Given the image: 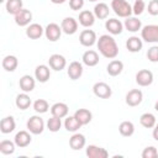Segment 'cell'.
<instances>
[{"label":"cell","mask_w":158,"mask_h":158,"mask_svg":"<svg viewBox=\"0 0 158 158\" xmlns=\"http://www.w3.org/2000/svg\"><path fill=\"white\" fill-rule=\"evenodd\" d=\"M60 27H62V31H63L64 33H67V35H73V33H75L77 30H78V22H77V20L73 19V17H65V19L62 21Z\"/></svg>","instance_id":"8fae6325"},{"label":"cell","mask_w":158,"mask_h":158,"mask_svg":"<svg viewBox=\"0 0 158 158\" xmlns=\"http://www.w3.org/2000/svg\"><path fill=\"white\" fill-rule=\"evenodd\" d=\"M69 146L74 151L81 149L85 146V137H84V135H81V133H74L70 137V139H69Z\"/></svg>","instance_id":"cb8c5ba5"},{"label":"cell","mask_w":158,"mask_h":158,"mask_svg":"<svg viewBox=\"0 0 158 158\" xmlns=\"http://www.w3.org/2000/svg\"><path fill=\"white\" fill-rule=\"evenodd\" d=\"M31 139H32V138H31V135H30L28 132H26V131H20V132L16 133L14 142L16 143L17 147L23 148V147H27V146L31 143Z\"/></svg>","instance_id":"44dd1931"},{"label":"cell","mask_w":158,"mask_h":158,"mask_svg":"<svg viewBox=\"0 0 158 158\" xmlns=\"http://www.w3.org/2000/svg\"><path fill=\"white\" fill-rule=\"evenodd\" d=\"M109 12H110L109 6H107L105 2H99V4H96L95 7H94V15H95V17H98V19H100V20L106 19V17L109 16Z\"/></svg>","instance_id":"4316f807"},{"label":"cell","mask_w":158,"mask_h":158,"mask_svg":"<svg viewBox=\"0 0 158 158\" xmlns=\"http://www.w3.org/2000/svg\"><path fill=\"white\" fill-rule=\"evenodd\" d=\"M126 47L130 52H139L141 48H142V41H141V38H138L136 36H132L127 40Z\"/></svg>","instance_id":"1f68e13d"},{"label":"cell","mask_w":158,"mask_h":158,"mask_svg":"<svg viewBox=\"0 0 158 158\" xmlns=\"http://www.w3.org/2000/svg\"><path fill=\"white\" fill-rule=\"evenodd\" d=\"M86 156L89 158H106L109 156L107 151L105 148L94 146V144H89L86 147Z\"/></svg>","instance_id":"7c38bea8"},{"label":"cell","mask_w":158,"mask_h":158,"mask_svg":"<svg viewBox=\"0 0 158 158\" xmlns=\"http://www.w3.org/2000/svg\"><path fill=\"white\" fill-rule=\"evenodd\" d=\"M141 26H142L141 21L136 17H126L125 20V27L130 32H137L138 30H141Z\"/></svg>","instance_id":"4dcf8cb0"},{"label":"cell","mask_w":158,"mask_h":158,"mask_svg":"<svg viewBox=\"0 0 158 158\" xmlns=\"http://www.w3.org/2000/svg\"><path fill=\"white\" fill-rule=\"evenodd\" d=\"M33 109H35V111L38 112V114H44V112L48 111L49 106H48V102H47L46 100L38 99V100H36V101L33 102Z\"/></svg>","instance_id":"74e56055"},{"label":"cell","mask_w":158,"mask_h":158,"mask_svg":"<svg viewBox=\"0 0 158 158\" xmlns=\"http://www.w3.org/2000/svg\"><path fill=\"white\" fill-rule=\"evenodd\" d=\"M147 58H148V60L152 62V63L158 62V46H153V47H151V48L148 49V52H147Z\"/></svg>","instance_id":"ab89813d"},{"label":"cell","mask_w":158,"mask_h":158,"mask_svg":"<svg viewBox=\"0 0 158 158\" xmlns=\"http://www.w3.org/2000/svg\"><path fill=\"white\" fill-rule=\"evenodd\" d=\"M32 20V14L27 9H22L19 14L15 15V22L19 26H27Z\"/></svg>","instance_id":"5bb4252c"},{"label":"cell","mask_w":158,"mask_h":158,"mask_svg":"<svg viewBox=\"0 0 158 158\" xmlns=\"http://www.w3.org/2000/svg\"><path fill=\"white\" fill-rule=\"evenodd\" d=\"M141 37L148 43H158V25H147L141 30Z\"/></svg>","instance_id":"3957f363"},{"label":"cell","mask_w":158,"mask_h":158,"mask_svg":"<svg viewBox=\"0 0 158 158\" xmlns=\"http://www.w3.org/2000/svg\"><path fill=\"white\" fill-rule=\"evenodd\" d=\"M83 63L88 67H95L98 63H99V54L93 51V49H89L86 52H84L83 54Z\"/></svg>","instance_id":"ffe728a7"},{"label":"cell","mask_w":158,"mask_h":158,"mask_svg":"<svg viewBox=\"0 0 158 158\" xmlns=\"http://www.w3.org/2000/svg\"><path fill=\"white\" fill-rule=\"evenodd\" d=\"M148 12L152 16L158 15V0H151L148 4Z\"/></svg>","instance_id":"b9f144b4"},{"label":"cell","mask_w":158,"mask_h":158,"mask_svg":"<svg viewBox=\"0 0 158 158\" xmlns=\"http://www.w3.org/2000/svg\"><path fill=\"white\" fill-rule=\"evenodd\" d=\"M154 109H156V111H158V100H157L156 104H154Z\"/></svg>","instance_id":"f6af8a7d"},{"label":"cell","mask_w":158,"mask_h":158,"mask_svg":"<svg viewBox=\"0 0 158 158\" xmlns=\"http://www.w3.org/2000/svg\"><path fill=\"white\" fill-rule=\"evenodd\" d=\"M16 106L20 109V110H26L27 107H30L31 105V99L30 96L26 94V93H22V94H19L16 96V101H15Z\"/></svg>","instance_id":"d6a6232c"},{"label":"cell","mask_w":158,"mask_h":158,"mask_svg":"<svg viewBox=\"0 0 158 158\" xmlns=\"http://www.w3.org/2000/svg\"><path fill=\"white\" fill-rule=\"evenodd\" d=\"M17 64H19V60L15 56H6L2 59V68L6 72H14L17 68Z\"/></svg>","instance_id":"83f0119b"},{"label":"cell","mask_w":158,"mask_h":158,"mask_svg":"<svg viewBox=\"0 0 158 158\" xmlns=\"http://www.w3.org/2000/svg\"><path fill=\"white\" fill-rule=\"evenodd\" d=\"M111 9L120 17H130L132 14V6L126 0H112Z\"/></svg>","instance_id":"7a4b0ae2"},{"label":"cell","mask_w":158,"mask_h":158,"mask_svg":"<svg viewBox=\"0 0 158 158\" xmlns=\"http://www.w3.org/2000/svg\"><path fill=\"white\" fill-rule=\"evenodd\" d=\"M105 27L106 30L111 33V35H120L122 32V28H123V25L120 20H116V19H110L105 22Z\"/></svg>","instance_id":"9a60e30c"},{"label":"cell","mask_w":158,"mask_h":158,"mask_svg":"<svg viewBox=\"0 0 158 158\" xmlns=\"http://www.w3.org/2000/svg\"><path fill=\"white\" fill-rule=\"evenodd\" d=\"M136 83L139 86H148L153 83V73L148 69H141L136 74Z\"/></svg>","instance_id":"8992f818"},{"label":"cell","mask_w":158,"mask_h":158,"mask_svg":"<svg viewBox=\"0 0 158 158\" xmlns=\"http://www.w3.org/2000/svg\"><path fill=\"white\" fill-rule=\"evenodd\" d=\"M44 35L47 37V40L52 41V42H56L59 40L60 35H62V27H59L57 23H48L46 30H44Z\"/></svg>","instance_id":"52a82bcc"},{"label":"cell","mask_w":158,"mask_h":158,"mask_svg":"<svg viewBox=\"0 0 158 158\" xmlns=\"http://www.w3.org/2000/svg\"><path fill=\"white\" fill-rule=\"evenodd\" d=\"M74 116L81 123V126L83 125H88L91 121V117H93L91 112L89 110H86V109H79V110H77L74 112Z\"/></svg>","instance_id":"484cf974"},{"label":"cell","mask_w":158,"mask_h":158,"mask_svg":"<svg viewBox=\"0 0 158 158\" xmlns=\"http://www.w3.org/2000/svg\"><path fill=\"white\" fill-rule=\"evenodd\" d=\"M67 73H68V77H69L72 80L79 79V78L81 77V74H83V65H81V63H79V62H77V60L72 62V63L69 64V67H68Z\"/></svg>","instance_id":"4fadbf2b"},{"label":"cell","mask_w":158,"mask_h":158,"mask_svg":"<svg viewBox=\"0 0 158 158\" xmlns=\"http://www.w3.org/2000/svg\"><path fill=\"white\" fill-rule=\"evenodd\" d=\"M48 64L49 67L53 69V70H57V72H60L62 69L65 68V64H67V60L63 56L60 54H52L48 59Z\"/></svg>","instance_id":"9c48e42d"},{"label":"cell","mask_w":158,"mask_h":158,"mask_svg":"<svg viewBox=\"0 0 158 158\" xmlns=\"http://www.w3.org/2000/svg\"><path fill=\"white\" fill-rule=\"evenodd\" d=\"M64 127L67 131L69 132H77L80 127H81V123L75 118V116H68L64 121Z\"/></svg>","instance_id":"f1b7e54d"},{"label":"cell","mask_w":158,"mask_h":158,"mask_svg":"<svg viewBox=\"0 0 158 158\" xmlns=\"http://www.w3.org/2000/svg\"><path fill=\"white\" fill-rule=\"evenodd\" d=\"M93 91L94 94L98 96V98H101V99H109L112 94V90H111V86L104 81H98L94 84L93 86Z\"/></svg>","instance_id":"5b68a950"},{"label":"cell","mask_w":158,"mask_h":158,"mask_svg":"<svg viewBox=\"0 0 158 158\" xmlns=\"http://www.w3.org/2000/svg\"><path fill=\"white\" fill-rule=\"evenodd\" d=\"M122 69H123V63H122L121 60H117V59L111 60V62L107 64V67H106V72H107L109 75H111V77H116V75L121 74Z\"/></svg>","instance_id":"603a6c76"},{"label":"cell","mask_w":158,"mask_h":158,"mask_svg":"<svg viewBox=\"0 0 158 158\" xmlns=\"http://www.w3.org/2000/svg\"><path fill=\"white\" fill-rule=\"evenodd\" d=\"M26 126H27V130L32 135H40L44 130V122H43V120L40 116H32V117H30L28 121H27V123H26Z\"/></svg>","instance_id":"277c9868"},{"label":"cell","mask_w":158,"mask_h":158,"mask_svg":"<svg viewBox=\"0 0 158 158\" xmlns=\"http://www.w3.org/2000/svg\"><path fill=\"white\" fill-rule=\"evenodd\" d=\"M15 126H16V123H15L14 117L12 116H7V117H4L1 120V122H0V131L6 135V133L12 132L15 130Z\"/></svg>","instance_id":"d4e9b609"},{"label":"cell","mask_w":158,"mask_h":158,"mask_svg":"<svg viewBox=\"0 0 158 158\" xmlns=\"http://www.w3.org/2000/svg\"><path fill=\"white\" fill-rule=\"evenodd\" d=\"M144 6H146V4H144L143 0H136L133 6H132V12L135 15H141L144 10Z\"/></svg>","instance_id":"60d3db41"},{"label":"cell","mask_w":158,"mask_h":158,"mask_svg":"<svg viewBox=\"0 0 158 158\" xmlns=\"http://www.w3.org/2000/svg\"><path fill=\"white\" fill-rule=\"evenodd\" d=\"M43 27L40 23H31L26 28V36L30 37L31 40H37L43 35Z\"/></svg>","instance_id":"7402d4cb"},{"label":"cell","mask_w":158,"mask_h":158,"mask_svg":"<svg viewBox=\"0 0 158 158\" xmlns=\"http://www.w3.org/2000/svg\"><path fill=\"white\" fill-rule=\"evenodd\" d=\"M19 85H20V89L23 93H30L35 89L36 81L31 75H23V77H21L20 81H19Z\"/></svg>","instance_id":"e0dca14e"},{"label":"cell","mask_w":158,"mask_h":158,"mask_svg":"<svg viewBox=\"0 0 158 158\" xmlns=\"http://www.w3.org/2000/svg\"><path fill=\"white\" fill-rule=\"evenodd\" d=\"M68 111H69L68 105L64 104V102H56V104L52 105V107H51V114H52V116H56V117H59V118L65 117V116L68 115Z\"/></svg>","instance_id":"ac0fdd59"},{"label":"cell","mask_w":158,"mask_h":158,"mask_svg":"<svg viewBox=\"0 0 158 158\" xmlns=\"http://www.w3.org/2000/svg\"><path fill=\"white\" fill-rule=\"evenodd\" d=\"M22 10V0H7L6 11L10 15H16Z\"/></svg>","instance_id":"f546056e"},{"label":"cell","mask_w":158,"mask_h":158,"mask_svg":"<svg viewBox=\"0 0 158 158\" xmlns=\"http://www.w3.org/2000/svg\"><path fill=\"white\" fill-rule=\"evenodd\" d=\"M15 142H11L9 139H4L0 142V152L2 154H12L15 152Z\"/></svg>","instance_id":"d590c367"},{"label":"cell","mask_w":158,"mask_h":158,"mask_svg":"<svg viewBox=\"0 0 158 158\" xmlns=\"http://www.w3.org/2000/svg\"><path fill=\"white\" fill-rule=\"evenodd\" d=\"M139 122L146 128H152L156 126V116L151 112H146L139 117Z\"/></svg>","instance_id":"836d02e7"},{"label":"cell","mask_w":158,"mask_h":158,"mask_svg":"<svg viewBox=\"0 0 158 158\" xmlns=\"http://www.w3.org/2000/svg\"><path fill=\"white\" fill-rule=\"evenodd\" d=\"M0 1H1V2H4V1H5V0H0Z\"/></svg>","instance_id":"bcb514c9"},{"label":"cell","mask_w":158,"mask_h":158,"mask_svg":"<svg viewBox=\"0 0 158 158\" xmlns=\"http://www.w3.org/2000/svg\"><path fill=\"white\" fill-rule=\"evenodd\" d=\"M98 49L99 52L109 59H114L118 54V47L116 41L109 36V35H102L98 40Z\"/></svg>","instance_id":"6da1fadb"},{"label":"cell","mask_w":158,"mask_h":158,"mask_svg":"<svg viewBox=\"0 0 158 158\" xmlns=\"http://www.w3.org/2000/svg\"><path fill=\"white\" fill-rule=\"evenodd\" d=\"M157 157H158V151L153 146L146 147L142 152V158H157Z\"/></svg>","instance_id":"f35d334b"},{"label":"cell","mask_w":158,"mask_h":158,"mask_svg":"<svg viewBox=\"0 0 158 158\" xmlns=\"http://www.w3.org/2000/svg\"><path fill=\"white\" fill-rule=\"evenodd\" d=\"M53 4H63L65 0H51Z\"/></svg>","instance_id":"ee69618b"},{"label":"cell","mask_w":158,"mask_h":158,"mask_svg":"<svg viewBox=\"0 0 158 158\" xmlns=\"http://www.w3.org/2000/svg\"><path fill=\"white\" fill-rule=\"evenodd\" d=\"M143 94L139 89H132L126 94V104L128 106H137L142 102Z\"/></svg>","instance_id":"ba28073f"},{"label":"cell","mask_w":158,"mask_h":158,"mask_svg":"<svg viewBox=\"0 0 158 158\" xmlns=\"http://www.w3.org/2000/svg\"><path fill=\"white\" fill-rule=\"evenodd\" d=\"M62 126V121L59 117H56V116H52L51 118H48L47 121V128L51 131V132H58L59 128Z\"/></svg>","instance_id":"8d00e7d4"},{"label":"cell","mask_w":158,"mask_h":158,"mask_svg":"<svg viewBox=\"0 0 158 158\" xmlns=\"http://www.w3.org/2000/svg\"><path fill=\"white\" fill-rule=\"evenodd\" d=\"M118 131H120V133L122 136L130 137L135 132V126H133V123L131 121H122L120 123V126H118Z\"/></svg>","instance_id":"e575fe53"},{"label":"cell","mask_w":158,"mask_h":158,"mask_svg":"<svg viewBox=\"0 0 158 158\" xmlns=\"http://www.w3.org/2000/svg\"><path fill=\"white\" fill-rule=\"evenodd\" d=\"M95 22V15L89 11V10H84L79 14V23L84 27H90L93 26Z\"/></svg>","instance_id":"d6986e66"},{"label":"cell","mask_w":158,"mask_h":158,"mask_svg":"<svg viewBox=\"0 0 158 158\" xmlns=\"http://www.w3.org/2000/svg\"><path fill=\"white\" fill-rule=\"evenodd\" d=\"M89 1H96V0H89Z\"/></svg>","instance_id":"7dc6e473"},{"label":"cell","mask_w":158,"mask_h":158,"mask_svg":"<svg viewBox=\"0 0 158 158\" xmlns=\"http://www.w3.org/2000/svg\"><path fill=\"white\" fill-rule=\"evenodd\" d=\"M79 42L84 47H91L96 42V35H95V32L91 31V30H84V31H81V33L79 36Z\"/></svg>","instance_id":"30bf717a"},{"label":"cell","mask_w":158,"mask_h":158,"mask_svg":"<svg viewBox=\"0 0 158 158\" xmlns=\"http://www.w3.org/2000/svg\"><path fill=\"white\" fill-rule=\"evenodd\" d=\"M35 77L40 83H46L51 77L49 68L47 65H44V64L37 65L36 69H35Z\"/></svg>","instance_id":"2e32d148"},{"label":"cell","mask_w":158,"mask_h":158,"mask_svg":"<svg viewBox=\"0 0 158 158\" xmlns=\"http://www.w3.org/2000/svg\"><path fill=\"white\" fill-rule=\"evenodd\" d=\"M69 6L74 11L80 10L84 6V0H69Z\"/></svg>","instance_id":"7bdbcfd3"}]
</instances>
